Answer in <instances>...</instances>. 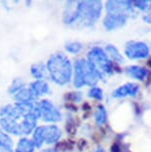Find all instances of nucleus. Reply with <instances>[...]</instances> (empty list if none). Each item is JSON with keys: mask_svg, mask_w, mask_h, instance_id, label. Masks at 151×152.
<instances>
[{"mask_svg": "<svg viewBox=\"0 0 151 152\" xmlns=\"http://www.w3.org/2000/svg\"><path fill=\"white\" fill-rule=\"evenodd\" d=\"M132 4H134L135 7H137L141 10H144L147 8V1H142V0H140V1H133Z\"/></svg>", "mask_w": 151, "mask_h": 152, "instance_id": "412c9836", "label": "nucleus"}, {"mask_svg": "<svg viewBox=\"0 0 151 152\" xmlns=\"http://www.w3.org/2000/svg\"><path fill=\"white\" fill-rule=\"evenodd\" d=\"M78 20L84 26H89L99 18L101 3L99 1H81L77 5Z\"/></svg>", "mask_w": 151, "mask_h": 152, "instance_id": "7ed1b4c3", "label": "nucleus"}, {"mask_svg": "<svg viewBox=\"0 0 151 152\" xmlns=\"http://www.w3.org/2000/svg\"><path fill=\"white\" fill-rule=\"evenodd\" d=\"M35 145L32 140H29L28 138H22L19 140L17 144L16 152H34Z\"/></svg>", "mask_w": 151, "mask_h": 152, "instance_id": "4468645a", "label": "nucleus"}, {"mask_svg": "<svg viewBox=\"0 0 151 152\" xmlns=\"http://www.w3.org/2000/svg\"><path fill=\"white\" fill-rule=\"evenodd\" d=\"M89 62L96 68L99 72H105V73H112V62L109 61L107 54L99 47H95L90 51L88 54Z\"/></svg>", "mask_w": 151, "mask_h": 152, "instance_id": "39448f33", "label": "nucleus"}, {"mask_svg": "<svg viewBox=\"0 0 151 152\" xmlns=\"http://www.w3.org/2000/svg\"><path fill=\"white\" fill-rule=\"evenodd\" d=\"M89 96L93 97L96 99H102V91L99 88H92L89 91Z\"/></svg>", "mask_w": 151, "mask_h": 152, "instance_id": "aec40b11", "label": "nucleus"}, {"mask_svg": "<svg viewBox=\"0 0 151 152\" xmlns=\"http://www.w3.org/2000/svg\"><path fill=\"white\" fill-rule=\"evenodd\" d=\"M105 50H107V54L112 57V58L115 60V62H118V63H121L123 61V58H122V56L119 54V52L117 51V49H116L115 46L112 45H109L107 46V48H105Z\"/></svg>", "mask_w": 151, "mask_h": 152, "instance_id": "f3484780", "label": "nucleus"}, {"mask_svg": "<svg viewBox=\"0 0 151 152\" xmlns=\"http://www.w3.org/2000/svg\"><path fill=\"white\" fill-rule=\"evenodd\" d=\"M82 44L79 42H69L66 44V50L68 52L73 53V54H77L79 53L80 51L82 50Z\"/></svg>", "mask_w": 151, "mask_h": 152, "instance_id": "6ab92c4d", "label": "nucleus"}, {"mask_svg": "<svg viewBox=\"0 0 151 152\" xmlns=\"http://www.w3.org/2000/svg\"><path fill=\"white\" fill-rule=\"evenodd\" d=\"M144 21L147 23H151V6H149L147 8V13L145 14L143 17Z\"/></svg>", "mask_w": 151, "mask_h": 152, "instance_id": "5701e85b", "label": "nucleus"}, {"mask_svg": "<svg viewBox=\"0 0 151 152\" xmlns=\"http://www.w3.org/2000/svg\"><path fill=\"white\" fill-rule=\"evenodd\" d=\"M47 69L56 84L64 86L70 82L72 77V65L64 54L59 53L51 57L48 61Z\"/></svg>", "mask_w": 151, "mask_h": 152, "instance_id": "f257e3e1", "label": "nucleus"}, {"mask_svg": "<svg viewBox=\"0 0 151 152\" xmlns=\"http://www.w3.org/2000/svg\"><path fill=\"white\" fill-rule=\"evenodd\" d=\"M131 5L130 1H109L107 2V14H119L127 17L132 12Z\"/></svg>", "mask_w": 151, "mask_h": 152, "instance_id": "6e6552de", "label": "nucleus"}, {"mask_svg": "<svg viewBox=\"0 0 151 152\" xmlns=\"http://www.w3.org/2000/svg\"><path fill=\"white\" fill-rule=\"evenodd\" d=\"M101 78V73L92 63L85 60H78L75 62V75L74 85L76 88H81L84 85L96 86Z\"/></svg>", "mask_w": 151, "mask_h": 152, "instance_id": "f03ea898", "label": "nucleus"}, {"mask_svg": "<svg viewBox=\"0 0 151 152\" xmlns=\"http://www.w3.org/2000/svg\"><path fill=\"white\" fill-rule=\"evenodd\" d=\"M29 88L33 93L34 96H35L36 99L38 96H43V94H47L48 91H49V86H48L47 83L44 81H40V80L32 83V84L30 85Z\"/></svg>", "mask_w": 151, "mask_h": 152, "instance_id": "9b49d317", "label": "nucleus"}, {"mask_svg": "<svg viewBox=\"0 0 151 152\" xmlns=\"http://www.w3.org/2000/svg\"><path fill=\"white\" fill-rule=\"evenodd\" d=\"M125 72H126V74L128 76L131 77V78L136 79V80H140V81H143L147 76V71L143 68L138 67V66L127 67L125 69Z\"/></svg>", "mask_w": 151, "mask_h": 152, "instance_id": "f8f14e48", "label": "nucleus"}, {"mask_svg": "<svg viewBox=\"0 0 151 152\" xmlns=\"http://www.w3.org/2000/svg\"><path fill=\"white\" fill-rule=\"evenodd\" d=\"M42 118L47 122H57L61 120V113L52 102L47 99L41 100L39 104Z\"/></svg>", "mask_w": 151, "mask_h": 152, "instance_id": "423d86ee", "label": "nucleus"}, {"mask_svg": "<svg viewBox=\"0 0 151 152\" xmlns=\"http://www.w3.org/2000/svg\"><path fill=\"white\" fill-rule=\"evenodd\" d=\"M96 152H104V150H102V149H101V148H98V150H96Z\"/></svg>", "mask_w": 151, "mask_h": 152, "instance_id": "393cba45", "label": "nucleus"}, {"mask_svg": "<svg viewBox=\"0 0 151 152\" xmlns=\"http://www.w3.org/2000/svg\"><path fill=\"white\" fill-rule=\"evenodd\" d=\"M24 85L25 84H24L23 80L20 79V78H17L12 82V85H11L10 88H8V93H9L10 94L18 93L20 90H22V88H24Z\"/></svg>", "mask_w": 151, "mask_h": 152, "instance_id": "a211bd4d", "label": "nucleus"}, {"mask_svg": "<svg viewBox=\"0 0 151 152\" xmlns=\"http://www.w3.org/2000/svg\"><path fill=\"white\" fill-rule=\"evenodd\" d=\"M139 90V87L135 84H126L124 86H121L117 90L113 91L112 96L113 97H122L126 96H135Z\"/></svg>", "mask_w": 151, "mask_h": 152, "instance_id": "9d476101", "label": "nucleus"}, {"mask_svg": "<svg viewBox=\"0 0 151 152\" xmlns=\"http://www.w3.org/2000/svg\"><path fill=\"white\" fill-rule=\"evenodd\" d=\"M31 74L34 78L36 79H42L45 76V66L43 64H34L31 67Z\"/></svg>", "mask_w": 151, "mask_h": 152, "instance_id": "2eb2a0df", "label": "nucleus"}, {"mask_svg": "<svg viewBox=\"0 0 151 152\" xmlns=\"http://www.w3.org/2000/svg\"><path fill=\"white\" fill-rule=\"evenodd\" d=\"M127 17L119 14H107L104 20V26L107 30H113L122 27L126 22Z\"/></svg>", "mask_w": 151, "mask_h": 152, "instance_id": "1a4fd4ad", "label": "nucleus"}, {"mask_svg": "<svg viewBox=\"0 0 151 152\" xmlns=\"http://www.w3.org/2000/svg\"><path fill=\"white\" fill-rule=\"evenodd\" d=\"M62 135L60 128L56 125L48 126H38L35 128L33 133V143L35 147L40 148L43 143L46 142L48 144L57 142Z\"/></svg>", "mask_w": 151, "mask_h": 152, "instance_id": "20e7f679", "label": "nucleus"}, {"mask_svg": "<svg viewBox=\"0 0 151 152\" xmlns=\"http://www.w3.org/2000/svg\"><path fill=\"white\" fill-rule=\"evenodd\" d=\"M14 97L17 100V102H33V100L36 99L35 96L33 94L30 88H23L18 93H16Z\"/></svg>", "mask_w": 151, "mask_h": 152, "instance_id": "ddd939ff", "label": "nucleus"}, {"mask_svg": "<svg viewBox=\"0 0 151 152\" xmlns=\"http://www.w3.org/2000/svg\"><path fill=\"white\" fill-rule=\"evenodd\" d=\"M95 118L98 124H104L107 121V111L102 105H99L95 113Z\"/></svg>", "mask_w": 151, "mask_h": 152, "instance_id": "dca6fc26", "label": "nucleus"}, {"mask_svg": "<svg viewBox=\"0 0 151 152\" xmlns=\"http://www.w3.org/2000/svg\"><path fill=\"white\" fill-rule=\"evenodd\" d=\"M71 96H72V97H71V99L73 100V102H80V100L82 99V94L81 93H71Z\"/></svg>", "mask_w": 151, "mask_h": 152, "instance_id": "4be33fe9", "label": "nucleus"}, {"mask_svg": "<svg viewBox=\"0 0 151 152\" xmlns=\"http://www.w3.org/2000/svg\"><path fill=\"white\" fill-rule=\"evenodd\" d=\"M125 54L129 59H142L148 56L149 49L142 42H129L125 47Z\"/></svg>", "mask_w": 151, "mask_h": 152, "instance_id": "0eeeda50", "label": "nucleus"}, {"mask_svg": "<svg viewBox=\"0 0 151 152\" xmlns=\"http://www.w3.org/2000/svg\"><path fill=\"white\" fill-rule=\"evenodd\" d=\"M43 152H55V151H53L52 149H47V150H45V151H43Z\"/></svg>", "mask_w": 151, "mask_h": 152, "instance_id": "b1692460", "label": "nucleus"}]
</instances>
